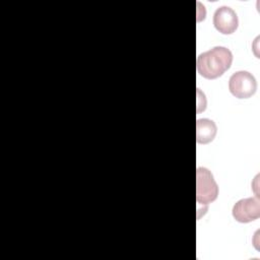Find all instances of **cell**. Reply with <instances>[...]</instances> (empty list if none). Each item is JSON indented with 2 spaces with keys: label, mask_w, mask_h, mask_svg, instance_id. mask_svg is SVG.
Wrapping results in <instances>:
<instances>
[{
  "label": "cell",
  "mask_w": 260,
  "mask_h": 260,
  "mask_svg": "<svg viewBox=\"0 0 260 260\" xmlns=\"http://www.w3.org/2000/svg\"><path fill=\"white\" fill-rule=\"evenodd\" d=\"M233 62L232 52L221 46H216L197 57V72L206 79H215L230 69Z\"/></svg>",
  "instance_id": "1"
},
{
  "label": "cell",
  "mask_w": 260,
  "mask_h": 260,
  "mask_svg": "<svg viewBox=\"0 0 260 260\" xmlns=\"http://www.w3.org/2000/svg\"><path fill=\"white\" fill-rule=\"evenodd\" d=\"M218 195V186L211 172L206 168H197L196 171V201L205 206L213 202Z\"/></svg>",
  "instance_id": "2"
},
{
  "label": "cell",
  "mask_w": 260,
  "mask_h": 260,
  "mask_svg": "<svg viewBox=\"0 0 260 260\" xmlns=\"http://www.w3.org/2000/svg\"><path fill=\"white\" fill-rule=\"evenodd\" d=\"M257 89L255 77L248 71L235 72L229 79V90L238 99L251 98Z\"/></svg>",
  "instance_id": "3"
},
{
  "label": "cell",
  "mask_w": 260,
  "mask_h": 260,
  "mask_svg": "<svg viewBox=\"0 0 260 260\" xmlns=\"http://www.w3.org/2000/svg\"><path fill=\"white\" fill-rule=\"evenodd\" d=\"M233 217L241 222L248 223L260 216V201L257 197L244 198L235 203L232 209Z\"/></svg>",
  "instance_id": "4"
},
{
  "label": "cell",
  "mask_w": 260,
  "mask_h": 260,
  "mask_svg": "<svg viewBox=\"0 0 260 260\" xmlns=\"http://www.w3.org/2000/svg\"><path fill=\"white\" fill-rule=\"evenodd\" d=\"M213 25L222 35H231L239 26L237 13L228 6L218 7L213 14Z\"/></svg>",
  "instance_id": "5"
},
{
  "label": "cell",
  "mask_w": 260,
  "mask_h": 260,
  "mask_svg": "<svg viewBox=\"0 0 260 260\" xmlns=\"http://www.w3.org/2000/svg\"><path fill=\"white\" fill-rule=\"evenodd\" d=\"M217 132L215 123L207 118L198 119L196 121V140L200 144H207L211 142Z\"/></svg>",
  "instance_id": "6"
}]
</instances>
